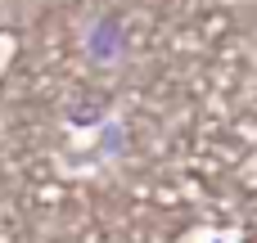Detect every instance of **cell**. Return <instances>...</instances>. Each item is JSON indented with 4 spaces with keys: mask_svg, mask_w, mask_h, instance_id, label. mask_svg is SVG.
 <instances>
[{
    "mask_svg": "<svg viewBox=\"0 0 257 243\" xmlns=\"http://www.w3.org/2000/svg\"><path fill=\"white\" fill-rule=\"evenodd\" d=\"M81 50H86V59H90L95 68H117L122 54H126V36H122L117 18L95 14V18L81 27Z\"/></svg>",
    "mask_w": 257,
    "mask_h": 243,
    "instance_id": "obj_1",
    "label": "cell"
}]
</instances>
